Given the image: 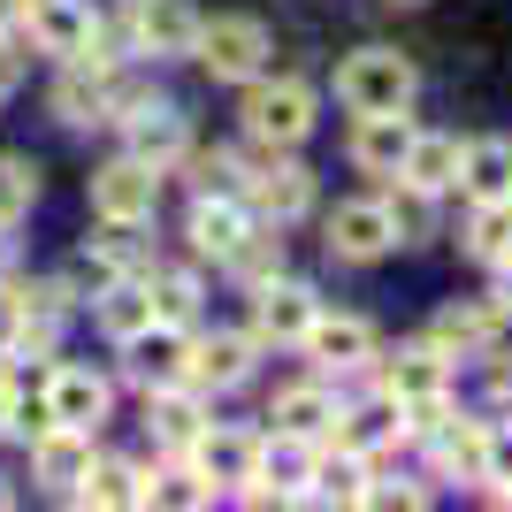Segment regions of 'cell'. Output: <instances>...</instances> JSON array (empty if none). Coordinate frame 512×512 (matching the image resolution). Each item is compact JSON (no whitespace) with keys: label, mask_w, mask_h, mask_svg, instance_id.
I'll return each mask as SVG.
<instances>
[{"label":"cell","mask_w":512,"mask_h":512,"mask_svg":"<svg viewBox=\"0 0 512 512\" xmlns=\"http://www.w3.org/2000/svg\"><path fill=\"white\" fill-rule=\"evenodd\" d=\"M360 505H375V512H421L428 505V482H390V474H367V497Z\"/></svg>","instance_id":"obj_38"},{"label":"cell","mask_w":512,"mask_h":512,"mask_svg":"<svg viewBox=\"0 0 512 512\" xmlns=\"http://www.w3.org/2000/svg\"><path fill=\"white\" fill-rule=\"evenodd\" d=\"M245 230H253V207L230 199V192L192 199V214H184V245H192V260H214V268H222V253H230Z\"/></svg>","instance_id":"obj_23"},{"label":"cell","mask_w":512,"mask_h":512,"mask_svg":"<svg viewBox=\"0 0 512 512\" xmlns=\"http://www.w3.org/2000/svg\"><path fill=\"white\" fill-rule=\"evenodd\" d=\"M482 360H490V406H497V413H512V360L497 352V344L482 352Z\"/></svg>","instance_id":"obj_41"},{"label":"cell","mask_w":512,"mask_h":512,"mask_svg":"<svg viewBox=\"0 0 512 512\" xmlns=\"http://www.w3.org/2000/svg\"><path fill=\"white\" fill-rule=\"evenodd\" d=\"M383 184H390V192H375V199H383L398 245H428V237H436V199L413 192V184H398V176H383Z\"/></svg>","instance_id":"obj_35"},{"label":"cell","mask_w":512,"mask_h":512,"mask_svg":"<svg viewBox=\"0 0 512 512\" xmlns=\"http://www.w3.org/2000/svg\"><path fill=\"white\" fill-rule=\"evenodd\" d=\"M54 344H62V321L39 314V306H23V321H16V337H8L0 360H54Z\"/></svg>","instance_id":"obj_37"},{"label":"cell","mask_w":512,"mask_h":512,"mask_svg":"<svg viewBox=\"0 0 512 512\" xmlns=\"http://www.w3.org/2000/svg\"><path fill=\"white\" fill-rule=\"evenodd\" d=\"M85 306H92V321H100V337H107V344L138 337V329L153 321V299H146V268H138V276H107V283L92 291Z\"/></svg>","instance_id":"obj_28"},{"label":"cell","mask_w":512,"mask_h":512,"mask_svg":"<svg viewBox=\"0 0 512 512\" xmlns=\"http://www.w3.org/2000/svg\"><path fill=\"white\" fill-rule=\"evenodd\" d=\"M299 352L314 360L321 383H367V367H375L383 337H375V321H367V314H329V306H321L314 329L299 337Z\"/></svg>","instance_id":"obj_7"},{"label":"cell","mask_w":512,"mask_h":512,"mask_svg":"<svg viewBox=\"0 0 512 512\" xmlns=\"http://www.w3.org/2000/svg\"><path fill=\"white\" fill-rule=\"evenodd\" d=\"M69 505H100V512H138L146 505V467L138 459H115V451H92V474L77 482Z\"/></svg>","instance_id":"obj_27"},{"label":"cell","mask_w":512,"mask_h":512,"mask_svg":"<svg viewBox=\"0 0 512 512\" xmlns=\"http://www.w3.org/2000/svg\"><path fill=\"white\" fill-rule=\"evenodd\" d=\"M31 77V54H23V31H0V100Z\"/></svg>","instance_id":"obj_39"},{"label":"cell","mask_w":512,"mask_h":512,"mask_svg":"<svg viewBox=\"0 0 512 512\" xmlns=\"http://www.w3.org/2000/svg\"><path fill=\"white\" fill-rule=\"evenodd\" d=\"M0 276H16V230L0 222Z\"/></svg>","instance_id":"obj_44"},{"label":"cell","mask_w":512,"mask_h":512,"mask_svg":"<svg viewBox=\"0 0 512 512\" xmlns=\"http://www.w3.org/2000/svg\"><path fill=\"white\" fill-rule=\"evenodd\" d=\"M199 8L192 0H123V46L146 62H192Z\"/></svg>","instance_id":"obj_8"},{"label":"cell","mask_w":512,"mask_h":512,"mask_svg":"<svg viewBox=\"0 0 512 512\" xmlns=\"http://www.w3.org/2000/svg\"><path fill=\"white\" fill-rule=\"evenodd\" d=\"M413 107H383V115H352V138H344V161L360 176H398V161H406L413 146Z\"/></svg>","instance_id":"obj_18"},{"label":"cell","mask_w":512,"mask_h":512,"mask_svg":"<svg viewBox=\"0 0 512 512\" xmlns=\"http://www.w3.org/2000/svg\"><path fill=\"white\" fill-rule=\"evenodd\" d=\"M16 321H23V291H16V276H0V352L16 337Z\"/></svg>","instance_id":"obj_42"},{"label":"cell","mask_w":512,"mask_h":512,"mask_svg":"<svg viewBox=\"0 0 512 512\" xmlns=\"http://www.w3.org/2000/svg\"><path fill=\"white\" fill-rule=\"evenodd\" d=\"M115 352H123V383L130 390H161V383H184V367H192V329L146 321V329L123 337Z\"/></svg>","instance_id":"obj_16"},{"label":"cell","mask_w":512,"mask_h":512,"mask_svg":"<svg viewBox=\"0 0 512 512\" xmlns=\"http://www.w3.org/2000/svg\"><path fill=\"white\" fill-rule=\"evenodd\" d=\"M39 406H46V421L92 428V436H100V421L115 413V375H100V367H77V360H54V367H46Z\"/></svg>","instance_id":"obj_12"},{"label":"cell","mask_w":512,"mask_h":512,"mask_svg":"<svg viewBox=\"0 0 512 512\" xmlns=\"http://www.w3.org/2000/svg\"><path fill=\"white\" fill-rule=\"evenodd\" d=\"M398 184H413L428 199H451V184H459V138L451 130H413L406 161H398Z\"/></svg>","instance_id":"obj_26"},{"label":"cell","mask_w":512,"mask_h":512,"mask_svg":"<svg viewBox=\"0 0 512 512\" xmlns=\"http://www.w3.org/2000/svg\"><path fill=\"white\" fill-rule=\"evenodd\" d=\"M31 207H39V161L31 153H0V222L23 230Z\"/></svg>","instance_id":"obj_36"},{"label":"cell","mask_w":512,"mask_h":512,"mask_svg":"<svg viewBox=\"0 0 512 512\" xmlns=\"http://www.w3.org/2000/svg\"><path fill=\"white\" fill-rule=\"evenodd\" d=\"M474 268H497L512 260V199H467V230H459Z\"/></svg>","instance_id":"obj_30"},{"label":"cell","mask_w":512,"mask_h":512,"mask_svg":"<svg viewBox=\"0 0 512 512\" xmlns=\"http://www.w3.org/2000/svg\"><path fill=\"white\" fill-rule=\"evenodd\" d=\"M390 8H421V0H390Z\"/></svg>","instance_id":"obj_47"},{"label":"cell","mask_w":512,"mask_h":512,"mask_svg":"<svg viewBox=\"0 0 512 512\" xmlns=\"http://www.w3.org/2000/svg\"><path fill=\"white\" fill-rule=\"evenodd\" d=\"M497 329H505V314H497L490 299H451V306H436V321H428V344H444L451 360H482L497 344Z\"/></svg>","instance_id":"obj_22"},{"label":"cell","mask_w":512,"mask_h":512,"mask_svg":"<svg viewBox=\"0 0 512 512\" xmlns=\"http://www.w3.org/2000/svg\"><path fill=\"white\" fill-rule=\"evenodd\" d=\"M161 184L169 176L146 169L138 153H115L107 169H92V222H153V207H161Z\"/></svg>","instance_id":"obj_11"},{"label":"cell","mask_w":512,"mask_h":512,"mask_svg":"<svg viewBox=\"0 0 512 512\" xmlns=\"http://www.w3.org/2000/svg\"><path fill=\"white\" fill-rule=\"evenodd\" d=\"M459 199H512V138H459Z\"/></svg>","instance_id":"obj_25"},{"label":"cell","mask_w":512,"mask_h":512,"mask_svg":"<svg viewBox=\"0 0 512 512\" xmlns=\"http://www.w3.org/2000/svg\"><path fill=\"white\" fill-rule=\"evenodd\" d=\"M146 299H153V321L192 329V321H199V299H207V283H199V268H146Z\"/></svg>","instance_id":"obj_32"},{"label":"cell","mask_w":512,"mask_h":512,"mask_svg":"<svg viewBox=\"0 0 512 512\" xmlns=\"http://www.w3.org/2000/svg\"><path fill=\"white\" fill-rule=\"evenodd\" d=\"M253 367H260L253 329H207V337L192 329V367H184V383H192V390H207V398L245 390V383H253Z\"/></svg>","instance_id":"obj_15"},{"label":"cell","mask_w":512,"mask_h":512,"mask_svg":"<svg viewBox=\"0 0 512 512\" xmlns=\"http://www.w3.org/2000/svg\"><path fill=\"white\" fill-rule=\"evenodd\" d=\"M321 245L344 268H375L383 253H398V230H390L383 199H337V207L321 214Z\"/></svg>","instance_id":"obj_9"},{"label":"cell","mask_w":512,"mask_h":512,"mask_svg":"<svg viewBox=\"0 0 512 512\" xmlns=\"http://www.w3.org/2000/svg\"><path fill=\"white\" fill-rule=\"evenodd\" d=\"M237 161H245V207H253V222L291 230V222L314 214V169L306 161H291L283 146H260V138H245Z\"/></svg>","instance_id":"obj_2"},{"label":"cell","mask_w":512,"mask_h":512,"mask_svg":"<svg viewBox=\"0 0 512 512\" xmlns=\"http://www.w3.org/2000/svg\"><path fill=\"white\" fill-rule=\"evenodd\" d=\"M0 31H23V0H0Z\"/></svg>","instance_id":"obj_45"},{"label":"cell","mask_w":512,"mask_h":512,"mask_svg":"<svg viewBox=\"0 0 512 512\" xmlns=\"http://www.w3.org/2000/svg\"><path fill=\"white\" fill-rule=\"evenodd\" d=\"M451 375H459V360L428 337L398 344V352H375V367H367V383L383 390L390 406H398V398H428V390H451Z\"/></svg>","instance_id":"obj_14"},{"label":"cell","mask_w":512,"mask_h":512,"mask_svg":"<svg viewBox=\"0 0 512 512\" xmlns=\"http://www.w3.org/2000/svg\"><path fill=\"white\" fill-rule=\"evenodd\" d=\"M115 130H123V153H138L146 169L169 176L176 161H184V146H192V123H184V107L161 100V92H146L138 107H123L115 115Z\"/></svg>","instance_id":"obj_10"},{"label":"cell","mask_w":512,"mask_h":512,"mask_svg":"<svg viewBox=\"0 0 512 512\" xmlns=\"http://www.w3.org/2000/svg\"><path fill=\"white\" fill-rule=\"evenodd\" d=\"M0 505H16V490H8V474H0Z\"/></svg>","instance_id":"obj_46"},{"label":"cell","mask_w":512,"mask_h":512,"mask_svg":"<svg viewBox=\"0 0 512 512\" xmlns=\"http://www.w3.org/2000/svg\"><path fill=\"white\" fill-rule=\"evenodd\" d=\"M107 77H115V69H92V62H62L54 92H46V107H54V123H62V130H107V123H115V100H107Z\"/></svg>","instance_id":"obj_21"},{"label":"cell","mask_w":512,"mask_h":512,"mask_svg":"<svg viewBox=\"0 0 512 512\" xmlns=\"http://www.w3.org/2000/svg\"><path fill=\"white\" fill-rule=\"evenodd\" d=\"M428 474H436V482H474V490H482V474H490V421L451 413V421L428 436Z\"/></svg>","instance_id":"obj_20"},{"label":"cell","mask_w":512,"mask_h":512,"mask_svg":"<svg viewBox=\"0 0 512 512\" xmlns=\"http://www.w3.org/2000/svg\"><path fill=\"white\" fill-rule=\"evenodd\" d=\"M337 390L321 383H283L276 398H268V428H291V436H314V444H329V428H337Z\"/></svg>","instance_id":"obj_24"},{"label":"cell","mask_w":512,"mask_h":512,"mask_svg":"<svg viewBox=\"0 0 512 512\" xmlns=\"http://www.w3.org/2000/svg\"><path fill=\"white\" fill-rule=\"evenodd\" d=\"M329 85H337V100L352 107V115H383V107H413L421 69H413V54H398V46H352Z\"/></svg>","instance_id":"obj_4"},{"label":"cell","mask_w":512,"mask_h":512,"mask_svg":"<svg viewBox=\"0 0 512 512\" xmlns=\"http://www.w3.org/2000/svg\"><path fill=\"white\" fill-rule=\"evenodd\" d=\"M192 62L207 69L214 85H253L260 69L276 62V39L260 16H199V39H192Z\"/></svg>","instance_id":"obj_5"},{"label":"cell","mask_w":512,"mask_h":512,"mask_svg":"<svg viewBox=\"0 0 512 512\" xmlns=\"http://www.w3.org/2000/svg\"><path fill=\"white\" fill-rule=\"evenodd\" d=\"M222 276L245 283V291H253V283H268V276H283V230H276V222H253V230L222 253Z\"/></svg>","instance_id":"obj_31"},{"label":"cell","mask_w":512,"mask_h":512,"mask_svg":"<svg viewBox=\"0 0 512 512\" xmlns=\"http://www.w3.org/2000/svg\"><path fill=\"white\" fill-rule=\"evenodd\" d=\"M490 276H497V283H490V306H497V314H505V321H512V260H497Z\"/></svg>","instance_id":"obj_43"},{"label":"cell","mask_w":512,"mask_h":512,"mask_svg":"<svg viewBox=\"0 0 512 512\" xmlns=\"http://www.w3.org/2000/svg\"><path fill=\"white\" fill-rule=\"evenodd\" d=\"M245 138H260V146H283V153H299L306 138H314L321 123V92L306 85V77H268L260 69L253 85H245Z\"/></svg>","instance_id":"obj_3"},{"label":"cell","mask_w":512,"mask_h":512,"mask_svg":"<svg viewBox=\"0 0 512 512\" xmlns=\"http://www.w3.org/2000/svg\"><path fill=\"white\" fill-rule=\"evenodd\" d=\"M367 459L360 451H344V444H321V459H314V482H306V505H360L367 497Z\"/></svg>","instance_id":"obj_29"},{"label":"cell","mask_w":512,"mask_h":512,"mask_svg":"<svg viewBox=\"0 0 512 512\" xmlns=\"http://www.w3.org/2000/svg\"><path fill=\"white\" fill-rule=\"evenodd\" d=\"M0 436H23V390L8 367H0Z\"/></svg>","instance_id":"obj_40"},{"label":"cell","mask_w":512,"mask_h":512,"mask_svg":"<svg viewBox=\"0 0 512 512\" xmlns=\"http://www.w3.org/2000/svg\"><path fill=\"white\" fill-rule=\"evenodd\" d=\"M31 444V482L54 497H77V482L92 474V428H62V421H46L39 436H23Z\"/></svg>","instance_id":"obj_19"},{"label":"cell","mask_w":512,"mask_h":512,"mask_svg":"<svg viewBox=\"0 0 512 512\" xmlns=\"http://www.w3.org/2000/svg\"><path fill=\"white\" fill-rule=\"evenodd\" d=\"M253 459H260V428H237V421H207L192 444H184V467H192L214 497H230L237 482L253 474Z\"/></svg>","instance_id":"obj_13"},{"label":"cell","mask_w":512,"mask_h":512,"mask_svg":"<svg viewBox=\"0 0 512 512\" xmlns=\"http://www.w3.org/2000/svg\"><path fill=\"white\" fill-rule=\"evenodd\" d=\"M253 299V314H245V329H253V344L260 352H299V337L314 329V314H321V291L306 276H268V283H253L245 291Z\"/></svg>","instance_id":"obj_6"},{"label":"cell","mask_w":512,"mask_h":512,"mask_svg":"<svg viewBox=\"0 0 512 512\" xmlns=\"http://www.w3.org/2000/svg\"><path fill=\"white\" fill-rule=\"evenodd\" d=\"M138 398H146L153 451H169V459H184V444L214 421V398H207V390H192V383H161V390H138Z\"/></svg>","instance_id":"obj_17"},{"label":"cell","mask_w":512,"mask_h":512,"mask_svg":"<svg viewBox=\"0 0 512 512\" xmlns=\"http://www.w3.org/2000/svg\"><path fill=\"white\" fill-rule=\"evenodd\" d=\"M146 505L153 512H207V505H222V497H214L184 459H169V467H146Z\"/></svg>","instance_id":"obj_34"},{"label":"cell","mask_w":512,"mask_h":512,"mask_svg":"<svg viewBox=\"0 0 512 512\" xmlns=\"http://www.w3.org/2000/svg\"><path fill=\"white\" fill-rule=\"evenodd\" d=\"M184 184H192V199H214V192H230V199H245V161H237V146H214V153H199V146H184Z\"/></svg>","instance_id":"obj_33"},{"label":"cell","mask_w":512,"mask_h":512,"mask_svg":"<svg viewBox=\"0 0 512 512\" xmlns=\"http://www.w3.org/2000/svg\"><path fill=\"white\" fill-rule=\"evenodd\" d=\"M123 31H107L92 16V0H23V46H39L54 62H92V69H115Z\"/></svg>","instance_id":"obj_1"}]
</instances>
